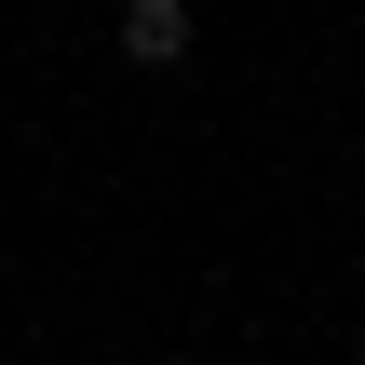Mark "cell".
Instances as JSON below:
<instances>
[{
  "instance_id": "cell-1",
  "label": "cell",
  "mask_w": 365,
  "mask_h": 365,
  "mask_svg": "<svg viewBox=\"0 0 365 365\" xmlns=\"http://www.w3.org/2000/svg\"><path fill=\"white\" fill-rule=\"evenodd\" d=\"M122 54L135 68H176L190 54V0H122Z\"/></svg>"
}]
</instances>
